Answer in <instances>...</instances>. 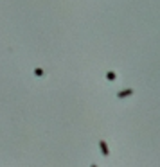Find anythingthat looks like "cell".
Returning <instances> with one entry per match:
<instances>
[{
	"mask_svg": "<svg viewBox=\"0 0 160 167\" xmlns=\"http://www.w3.org/2000/svg\"><path fill=\"white\" fill-rule=\"evenodd\" d=\"M130 95H133V90L128 88V90H121V92L117 94V97H119V99H126V97H130Z\"/></svg>",
	"mask_w": 160,
	"mask_h": 167,
	"instance_id": "2",
	"label": "cell"
},
{
	"mask_svg": "<svg viewBox=\"0 0 160 167\" xmlns=\"http://www.w3.org/2000/svg\"><path fill=\"white\" fill-rule=\"evenodd\" d=\"M34 74H36V76H43V70H42V68H36V70H34Z\"/></svg>",
	"mask_w": 160,
	"mask_h": 167,
	"instance_id": "4",
	"label": "cell"
},
{
	"mask_svg": "<svg viewBox=\"0 0 160 167\" xmlns=\"http://www.w3.org/2000/svg\"><path fill=\"white\" fill-rule=\"evenodd\" d=\"M90 167H97V165H95V164H92V165H90Z\"/></svg>",
	"mask_w": 160,
	"mask_h": 167,
	"instance_id": "5",
	"label": "cell"
},
{
	"mask_svg": "<svg viewBox=\"0 0 160 167\" xmlns=\"http://www.w3.org/2000/svg\"><path fill=\"white\" fill-rule=\"evenodd\" d=\"M115 77H117L115 72H108V74H106V79H108V81H115Z\"/></svg>",
	"mask_w": 160,
	"mask_h": 167,
	"instance_id": "3",
	"label": "cell"
},
{
	"mask_svg": "<svg viewBox=\"0 0 160 167\" xmlns=\"http://www.w3.org/2000/svg\"><path fill=\"white\" fill-rule=\"evenodd\" d=\"M99 147H101V153H102V156H108V155H110L108 144H106L104 140H99Z\"/></svg>",
	"mask_w": 160,
	"mask_h": 167,
	"instance_id": "1",
	"label": "cell"
}]
</instances>
